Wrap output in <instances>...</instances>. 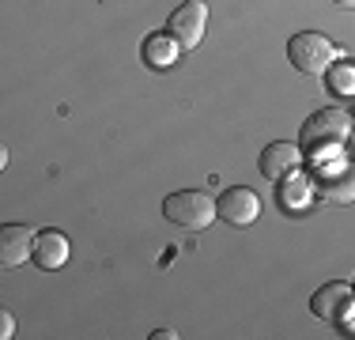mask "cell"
<instances>
[{
    "instance_id": "obj_15",
    "label": "cell",
    "mask_w": 355,
    "mask_h": 340,
    "mask_svg": "<svg viewBox=\"0 0 355 340\" xmlns=\"http://www.w3.org/2000/svg\"><path fill=\"white\" fill-rule=\"evenodd\" d=\"M336 8H348V12H355V0H333Z\"/></svg>"
},
{
    "instance_id": "obj_1",
    "label": "cell",
    "mask_w": 355,
    "mask_h": 340,
    "mask_svg": "<svg viewBox=\"0 0 355 340\" xmlns=\"http://www.w3.org/2000/svg\"><path fill=\"white\" fill-rule=\"evenodd\" d=\"M352 129H355V125H352V114H348V110L325 106V110H318V114H310L306 121H302V129H299V148H302V155H310V159L336 155V151L348 144Z\"/></svg>"
},
{
    "instance_id": "obj_3",
    "label": "cell",
    "mask_w": 355,
    "mask_h": 340,
    "mask_svg": "<svg viewBox=\"0 0 355 340\" xmlns=\"http://www.w3.org/2000/svg\"><path fill=\"white\" fill-rule=\"evenodd\" d=\"M163 216L171 219L174 227H182V231H205L212 219H219V212H216V201L208 197V193L178 189L163 201Z\"/></svg>"
},
{
    "instance_id": "obj_11",
    "label": "cell",
    "mask_w": 355,
    "mask_h": 340,
    "mask_svg": "<svg viewBox=\"0 0 355 340\" xmlns=\"http://www.w3.org/2000/svg\"><path fill=\"white\" fill-rule=\"evenodd\" d=\"M35 265L42 269V272H53V269H61L64 261H69V238H64L61 231H38V238H35Z\"/></svg>"
},
{
    "instance_id": "obj_14",
    "label": "cell",
    "mask_w": 355,
    "mask_h": 340,
    "mask_svg": "<svg viewBox=\"0 0 355 340\" xmlns=\"http://www.w3.org/2000/svg\"><path fill=\"white\" fill-rule=\"evenodd\" d=\"M0 337H15V321H12V314H8V310H0Z\"/></svg>"
},
{
    "instance_id": "obj_8",
    "label": "cell",
    "mask_w": 355,
    "mask_h": 340,
    "mask_svg": "<svg viewBox=\"0 0 355 340\" xmlns=\"http://www.w3.org/2000/svg\"><path fill=\"white\" fill-rule=\"evenodd\" d=\"M35 238L38 231H31L23 223L0 227V269H19L27 257H35Z\"/></svg>"
},
{
    "instance_id": "obj_4",
    "label": "cell",
    "mask_w": 355,
    "mask_h": 340,
    "mask_svg": "<svg viewBox=\"0 0 355 340\" xmlns=\"http://www.w3.org/2000/svg\"><path fill=\"white\" fill-rule=\"evenodd\" d=\"M287 61L299 68L302 76H325L336 61V46L321 31H299L287 42Z\"/></svg>"
},
{
    "instance_id": "obj_13",
    "label": "cell",
    "mask_w": 355,
    "mask_h": 340,
    "mask_svg": "<svg viewBox=\"0 0 355 340\" xmlns=\"http://www.w3.org/2000/svg\"><path fill=\"white\" fill-rule=\"evenodd\" d=\"M325 87L333 91L336 99H355V61H340V57H336L333 68L325 72Z\"/></svg>"
},
{
    "instance_id": "obj_6",
    "label": "cell",
    "mask_w": 355,
    "mask_h": 340,
    "mask_svg": "<svg viewBox=\"0 0 355 340\" xmlns=\"http://www.w3.org/2000/svg\"><path fill=\"white\" fill-rule=\"evenodd\" d=\"M166 31L178 38L182 49H197L208 31V4L205 0H182L171 12V19H166Z\"/></svg>"
},
{
    "instance_id": "obj_16",
    "label": "cell",
    "mask_w": 355,
    "mask_h": 340,
    "mask_svg": "<svg viewBox=\"0 0 355 340\" xmlns=\"http://www.w3.org/2000/svg\"><path fill=\"white\" fill-rule=\"evenodd\" d=\"M352 125H355V114H352Z\"/></svg>"
},
{
    "instance_id": "obj_7",
    "label": "cell",
    "mask_w": 355,
    "mask_h": 340,
    "mask_svg": "<svg viewBox=\"0 0 355 340\" xmlns=\"http://www.w3.org/2000/svg\"><path fill=\"white\" fill-rule=\"evenodd\" d=\"M216 212H219V219L231 223V227H250L253 219L261 216V197L253 189H246V185H234V189L219 193Z\"/></svg>"
},
{
    "instance_id": "obj_5",
    "label": "cell",
    "mask_w": 355,
    "mask_h": 340,
    "mask_svg": "<svg viewBox=\"0 0 355 340\" xmlns=\"http://www.w3.org/2000/svg\"><path fill=\"white\" fill-rule=\"evenodd\" d=\"M310 310L336 329H355V287H348V284L318 287L314 299H310Z\"/></svg>"
},
{
    "instance_id": "obj_9",
    "label": "cell",
    "mask_w": 355,
    "mask_h": 340,
    "mask_svg": "<svg viewBox=\"0 0 355 340\" xmlns=\"http://www.w3.org/2000/svg\"><path fill=\"white\" fill-rule=\"evenodd\" d=\"M302 163V148L299 144H291V140H276V144H268L265 151H261V174L268 178V182H284L287 174H295Z\"/></svg>"
},
{
    "instance_id": "obj_12",
    "label": "cell",
    "mask_w": 355,
    "mask_h": 340,
    "mask_svg": "<svg viewBox=\"0 0 355 340\" xmlns=\"http://www.w3.org/2000/svg\"><path fill=\"white\" fill-rule=\"evenodd\" d=\"M310 197H314V182H310V178H302L299 170H295V174H287L284 182H276V201H280V208L291 212V216L306 208Z\"/></svg>"
},
{
    "instance_id": "obj_10",
    "label": "cell",
    "mask_w": 355,
    "mask_h": 340,
    "mask_svg": "<svg viewBox=\"0 0 355 340\" xmlns=\"http://www.w3.org/2000/svg\"><path fill=\"white\" fill-rule=\"evenodd\" d=\"M140 57H144V65L148 68H174L178 65V57H182V46H178V38L171 31H155V34H148L144 38V46H140Z\"/></svg>"
},
{
    "instance_id": "obj_2",
    "label": "cell",
    "mask_w": 355,
    "mask_h": 340,
    "mask_svg": "<svg viewBox=\"0 0 355 340\" xmlns=\"http://www.w3.org/2000/svg\"><path fill=\"white\" fill-rule=\"evenodd\" d=\"M314 193L325 204H355V159H314Z\"/></svg>"
}]
</instances>
